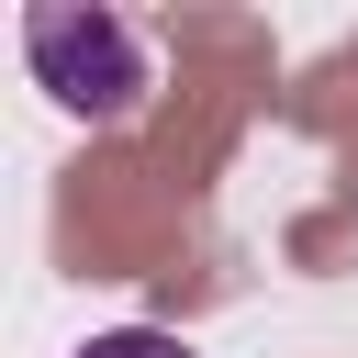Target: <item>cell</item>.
I'll list each match as a JSON object with an SVG mask.
<instances>
[{"label": "cell", "instance_id": "cell-1", "mask_svg": "<svg viewBox=\"0 0 358 358\" xmlns=\"http://www.w3.org/2000/svg\"><path fill=\"white\" fill-rule=\"evenodd\" d=\"M22 56H34V78L67 101V112H90V123H112V112H134L145 101V45H134V22L123 11H78V0H45V11H22Z\"/></svg>", "mask_w": 358, "mask_h": 358}, {"label": "cell", "instance_id": "cell-2", "mask_svg": "<svg viewBox=\"0 0 358 358\" xmlns=\"http://www.w3.org/2000/svg\"><path fill=\"white\" fill-rule=\"evenodd\" d=\"M78 358H201V347H179L168 324H112V336H90Z\"/></svg>", "mask_w": 358, "mask_h": 358}]
</instances>
